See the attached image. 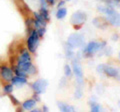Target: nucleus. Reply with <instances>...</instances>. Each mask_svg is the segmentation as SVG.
Returning a JSON list of instances; mask_svg holds the SVG:
<instances>
[{"label": "nucleus", "instance_id": "1", "mask_svg": "<svg viewBox=\"0 0 120 112\" xmlns=\"http://www.w3.org/2000/svg\"><path fill=\"white\" fill-rule=\"evenodd\" d=\"M97 10L100 13H103L106 16V20L108 21V23L111 24L114 27H118L119 26V14L116 12L113 7H109L107 5H99L97 6Z\"/></svg>", "mask_w": 120, "mask_h": 112}, {"label": "nucleus", "instance_id": "2", "mask_svg": "<svg viewBox=\"0 0 120 112\" xmlns=\"http://www.w3.org/2000/svg\"><path fill=\"white\" fill-rule=\"evenodd\" d=\"M106 47V42H97V41H90L82 50V54L84 57H91L95 53Z\"/></svg>", "mask_w": 120, "mask_h": 112}, {"label": "nucleus", "instance_id": "3", "mask_svg": "<svg viewBox=\"0 0 120 112\" xmlns=\"http://www.w3.org/2000/svg\"><path fill=\"white\" fill-rule=\"evenodd\" d=\"M67 44L69 46L74 48H80L83 47L85 44V37L81 33H72L68 36L67 39Z\"/></svg>", "mask_w": 120, "mask_h": 112}, {"label": "nucleus", "instance_id": "4", "mask_svg": "<svg viewBox=\"0 0 120 112\" xmlns=\"http://www.w3.org/2000/svg\"><path fill=\"white\" fill-rule=\"evenodd\" d=\"M31 56H30V53L28 52V50H24L22 53L20 54L19 58H18V62H17V67L20 68L21 70L26 73L27 70L30 66H31ZM27 74V73H26Z\"/></svg>", "mask_w": 120, "mask_h": 112}, {"label": "nucleus", "instance_id": "5", "mask_svg": "<svg viewBox=\"0 0 120 112\" xmlns=\"http://www.w3.org/2000/svg\"><path fill=\"white\" fill-rule=\"evenodd\" d=\"M30 35L27 39V46H28V50L31 52V53H34L36 51L37 47L39 45L40 42V36L38 35L36 29H32L30 30Z\"/></svg>", "mask_w": 120, "mask_h": 112}, {"label": "nucleus", "instance_id": "6", "mask_svg": "<svg viewBox=\"0 0 120 112\" xmlns=\"http://www.w3.org/2000/svg\"><path fill=\"white\" fill-rule=\"evenodd\" d=\"M72 67L75 76H76V81L78 85L83 84V70H82V66L80 65L79 62V57H74L72 58Z\"/></svg>", "mask_w": 120, "mask_h": 112}, {"label": "nucleus", "instance_id": "7", "mask_svg": "<svg viewBox=\"0 0 120 112\" xmlns=\"http://www.w3.org/2000/svg\"><path fill=\"white\" fill-rule=\"evenodd\" d=\"M86 20H87V15H86L85 12H83V11H76L71 16L70 22L72 25L77 26V25H83L86 22Z\"/></svg>", "mask_w": 120, "mask_h": 112}, {"label": "nucleus", "instance_id": "8", "mask_svg": "<svg viewBox=\"0 0 120 112\" xmlns=\"http://www.w3.org/2000/svg\"><path fill=\"white\" fill-rule=\"evenodd\" d=\"M31 87L36 94H38V95L43 94L46 91V88L48 87V81L46 79H38L33 82Z\"/></svg>", "mask_w": 120, "mask_h": 112}, {"label": "nucleus", "instance_id": "9", "mask_svg": "<svg viewBox=\"0 0 120 112\" xmlns=\"http://www.w3.org/2000/svg\"><path fill=\"white\" fill-rule=\"evenodd\" d=\"M0 76L3 80L5 81H11L12 77L14 76V71L10 67H7V66H1L0 67Z\"/></svg>", "mask_w": 120, "mask_h": 112}, {"label": "nucleus", "instance_id": "10", "mask_svg": "<svg viewBox=\"0 0 120 112\" xmlns=\"http://www.w3.org/2000/svg\"><path fill=\"white\" fill-rule=\"evenodd\" d=\"M103 74H105L108 77H112V78H119V70L116 69L115 67H112L109 65H104V69H103Z\"/></svg>", "mask_w": 120, "mask_h": 112}, {"label": "nucleus", "instance_id": "11", "mask_svg": "<svg viewBox=\"0 0 120 112\" xmlns=\"http://www.w3.org/2000/svg\"><path fill=\"white\" fill-rule=\"evenodd\" d=\"M108 21L106 19H104L103 17H97L93 19V25L97 28H100V29H106L107 26H108Z\"/></svg>", "mask_w": 120, "mask_h": 112}, {"label": "nucleus", "instance_id": "12", "mask_svg": "<svg viewBox=\"0 0 120 112\" xmlns=\"http://www.w3.org/2000/svg\"><path fill=\"white\" fill-rule=\"evenodd\" d=\"M27 83V79H26V77H21V76H13L12 79H11V84L13 85H17V86H22V85H24Z\"/></svg>", "mask_w": 120, "mask_h": 112}, {"label": "nucleus", "instance_id": "13", "mask_svg": "<svg viewBox=\"0 0 120 112\" xmlns=\"http://www.w3.org/2000/svg\"><path fill=\"white\" fill-rule=\"evenodd\" d=\"M57 106L60 109V111L62 112H73L75 111V108L71 105H68L64 102H57Z\"/></svg>", "mask_w": 120, "mask_h": 112}, {"label": "nucleus", "instance_id": "14", "mask_svg": "<svg viewBox=\"0 0 120 112\" xmlns=\"http://www.w3.org/2000/svg\"><path fill=\"white\" fill-rule=\"evenodd\" d=\"M36 102L37 101L35 99H28L22 103V107H23L24 110H31L36 105Z\"/></svg>", "mask_w": 120, "mask_h": 112}, {"label": "nucleus", "instance_id": "15", "mask_svg": "<svg viewBox=\"0 0 120 112\" xmlns=\"http://www.w3.org/2000/svg\"><path fill=\"white\" fill-rule=\"evenodd\" d=\"M66 15H67V9L65 7L58 8L57 12H56V18H57V19H64Z\"/></svg>", "mask_w": 120, "mask_h": 112}, {"label": "nucleus", "instance_id": "16", "mask_svg": "<svg viewBox=\"0 0 120 112\" xmlns=\"http://www.w3.org/2000/svg\"><path fill=\"white\" fill-rule=\"evenodd\" d=\"M65 53H66L67 58H69V59H72L74 56H75V53H74V51H73V48L71 47V46H69L67 43H66V45H65Z\"/></svg>", "mask_w": 120, "mask_h": 112}, {"label": "nucleus", "instance_id": "17", "mask_svg": "<svg viewBox=\"0 0 120 112\" xmlns=\"http://www.w3.org/2000/svg\"><path fill=\"white\" fill-rule=\"evenodd\" d=\"M90 107H91V111H93V112H99L101 109H102V107H101L100 104L96 103L94 101L90 102Z\"/></svg>", "mask_w": 120, "mask_h": 112}, {"label": "nucleus", "instance_id": "18", "mask_svg": "<svg viewBox=\"0 0 120 112\" xmlns=\"http://www.w3.org/2000/svg\"><path fill=\"white\" fill-rule=\"evenodd\" d=\"M39 13L41 14V16H42L46 21L49 20V12H48V9L47 8H43V7H41Z\"/></svg>", "mask_w": 120, "mask_h": 112}, {"label": "nucleus", "instance_id": "19", "mask_svg": "<svg viewBox=\"0 0 120 112\" xmlns=\"http://www.w3.org/2000/svg\"><path fill=\"white\" fill-rule=\"evenodd\" d=\"M82 95H83V91H82V88H81V85H79L78 87H76L75 89V93H74V96L76 99H80Z\"/></svg>", "mask_w": 120, "mask_h": 112}, {"label": "nucleus", "instance_id": "20", "mask_svg": "<svg viewBox=\"0 0 120 112\" xmlns=\"http://www.w3.org/2000/svg\"><path fill=\"white\" fill-rule=\"evenodd\" d=\"M14 90V87H13V84H7L4 86L3 88V91H4L6 94H10V93H12Z\"/></svg>", "mask_w": 120, "mask_h": 112}, {"label": "nucleus", "instance_id": "21", "mask_svg": "<svg viewBox=\"0 0 120 112\" xmlns=\"http://www.w3.org/2000/svg\"><path fill=\"white\" fill-rule=\"evenodd\" d=\"M64 74L66 77H71V75H72V69H71L70 65L66 64L64 66Z\"/></svg>", "mask_w": 120, "mask_h": 112}, {"label": "nucleus", "instance_id": "22", "mask_svg": "<svg viewBox=\"0 0 120 112\" xmlns=\"http://www.w3.org/2000/svg\"><path fill=\"white\" fill-rule=\"evenodd\" d=\"M14 73L16 74L17 76H21V77H26V76H27V74H26L23 70H21L20 68H18L17 66H16V68H15V70H14Z\"/></svg>", "mask_w": 120, "mask_h": 112}, {"label": "nucleus", "instance_id": "23", "mask_svg": "<svg viewBox=\"0 0 120 112\" xmlns=\"http://www.w3.org/2000/svg\"><path fill=\"white\" fill-rule=\"evenodd\" d=\"M37 72V69H36V67L33 65V64H31V66L28 68V70H27V75H34V74Z\"/></svg>", "mask_w": 120, "mask_h": 112}, {"label": "nucleus", "instance_id": "24", "mask_svg": "<svg viewBox=\"0 0 120 112\" xmlns=\"http://www.w3.org/2000/svg\"><path fill=\"white\" fill-rule=\"evenodd\" d=\"M36 31H37V33H38V35H39L40 37H42V36H44L46 29H45V27H39V28L36 29Z\"/></svg>", "mask_w": 120, "mask_h": 112}, {"label": "nucleus", "instance_id": "25", "mask_svg": "<svg viewBox=\"0 0 120 112\" xmlns=\"http://www.w3.org/2000/svg\"><path fill=\"white\" fill-rule=\"evenodd\" d=\"M104 65H105V64H99L98 66L96 67V71L98 72L99 74H103V69H104Z\"/></svg>", "mask_w": 120, "mask_h": 112}, {"label": "nucleus", "instance_id": "26", "mask_svg": "<svg viewBox=\"0 0 120 112\" xmlns=\"http://www.w3.org/2000/svg\"><path fill=\"white\" fill-rule=\"evenodd\" d=\"M10 98H11V100H12V101L14 102V104L15 105H18V104H19V101H18V100L15 98V97L13 96V95H10Z\"/></svg>", "mask_w": 120, "mask_h": 112}, {"label": "nucleus", "instance_id": "27", "mask_svg": "<svg viewBox=\"0 0 120 112\" xmlns=\"http://www.w3.org/2000/svg\"><path fill=\"white\" fill-rule=\"evenodd\" d=\"M65 5V1H63V0H61V1L59 2V4H58V8H61V7H64Z\"/></svg>", "mask_w": 120, "mask_h": 112}, {"label": "nucleus", "instance_id": "28", "mask_svg": "<svg viewBox=\"0 0 120 112\" xmlns=\"http://www.w3.org/2000/svg\"><path fill=\"white\" fill-rule=\"evenodd\" d=\"M46 1L49 5H54L55 4V0H46Z\"/></svg>", "mask_w": 120, "mask_h": 112}, {"label": "nucleus", "instance_id": "29", "mask_svg": "<svg viewBox=\"0 0 120 112\" xmlns=\"http://www.w3.org/2000/svg\"><path fill=\"white\" fill-rule=\"evenodd\" d=\"M32 112H40V109H38V108H36V109H31Z\"/></svg>", "mask_w": 120, "mask_h": 112}, {"label": "nucleus", "instance_id": "30", "mask_svg": "<svg viewBox=\"0 0 120 112\" xmlns=\"http://www.w3.org/2000/svg\"><path fill=\"white\" fill-rule=\"evenodd\" d=\"M43 110H45V111H48V108H47L46 106H43Z\"/></svg>", "mask_w": 120, "mask_h": 112}, {"label": "nucleus", "instance_id": "31", "mask_svg": "<svg viewBox=\"0 0 120 112\" xmlns=\"http://www.w3.org/2000/svg\"><path fill=\"white\" fill-rule=\"evenodd\" d=\"M66 1H70V0H66Z\"/></svg>", "mask_w": 120, "mask_h": 112}]
</instances>
